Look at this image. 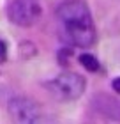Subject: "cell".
<instances>
[{
    "label": "cell",
    "mask_w": 120,
    "mask_h": 124,
    "mask_svg": "<svg viewBox=\"0 0 120 124\" xmlns=\"http://www.w3.org/2000/svg\"><path fill=\"white\" fill-rule=\"evenodd\" d=\"M56 18L62 27V36L74 46L88 48L95 41V27L88 7L79 0L64 2L56 9Z\"/></svg>",
    "instance_id": "cell-1"
},
{
    "label": "cell",
    "mask_w": 120,
    "mask_h": 124,
    "mask_svg": "<svg viewBox=\"0 0 120 124\" xmlns=\"http://www.w3.org/2000/svg\"><path fill=\"white\" fill-rule=\"evenodd\" d=\"M48 91L58 101L78 99L85 91V78L79 76L78 73L65 71L48 83Z\"/></svg>",
    "instance_id": "cell-2"
},
{
    "label": "cell",
    "mask_w": 120,
    "mask_h": 124,
    "mask_svg": "<svg viewBox=\"0 0 120 124\" xmlns=\"http://www.w3.org/2000/svg\"><path fill=\"white\" fill-rule=\"evenodd\" d=\"M7 16L14 25L32 27L41 18L39 0H13L7 7Z\"/></svg>",
    "instance_id": "cell-3"
},
{
    "label": "cell",
    "mask_w": 120,
    "mask_h": 124,
    "mask_svg": "<svg viewBox=\"0 0 120 124\" xmlns=\"http://www.w3.org/2000/svg\"><path fill=\"white\" fill-rule=\"evenodd\" d=\"M7 112L11 115L13 124H34L41 115V110L35 101L25 96H14L7 103Z\"/></svg>",
    "instance_id": "cell-4"
},
{
    "label": "cell",
    "mask_w": 120,
    "mask_h": 124,
    "mask_svg": "<svg viewBox=\"0 0 120 124\" xmlns=\"http://www.w3.org/2000/svg\"><path fill=\"white\" fill-rule=\"evenodd\" d=\"M92 106L99 112L101 115L110 117V119H113V121H120V103L115 98H111V96L97 94L92 99Z\"/></svg>",
    "instance_id": "cell-5"
},
{
    "label": "cell",
    "mask_w": 120,
    "mask_h": 124,
    "mask_svg": "<svg viewBox=\"0 0 120 124\" xmlns=\"http://www.w3.org/2000/svg\"><path fill=\"white\" fill-rule=\"evenodd\" d=\"M79 64H81L87 71H97L99 69V62H97V59L94 55H90V53L79 55Z\"/></svg>",
    "instance_id": "cell-6"
},
{
    "label": "cell",
    "mask_w": 120,
    "mask_h": 124,
    "mask_svg": "<svg viewBox=\"0 0 120 124\" xmlns=\"http://www.w3.org/2000/svg\"><path fill=\"white\" fill-rule=\"evenodd\" d=\"M34 124H58V122H56V119L53 115H46V114H42V112H41V115L35 119Z\"/></svg>",
    "instance_id": "cell-7"
},
{
    "label": "cell",
    "mask_w": 120,
    "mask_h": 124,
    "mask_svg": "<svg viewBox=\"0 0 120 124\" xmlns=\"http://www.w3.org/2000/svg\"><path fill=\"white\" fill-rule=\"evenodd\" d=\"M5 57H7V46L4 41H0V62H4Z\"/></svg>",
    "instance_id": "cell-8"
},
{
    "label": "cell",
    "mask_w": 120,
    "mask_h": 124,
    "mask_svg": "<svg viewBox=\"0 0 120 124\" xmlns=\"http://www.w3.org/2000/svg\"><path fill=\"white\" fill-rule=\"evenodd\" d=\"M111 87H113V91H115V92H118V94H120V78H115V80H113Z\"/></svg>",
    "instance_id": "cell-9"
}]
</instances>
